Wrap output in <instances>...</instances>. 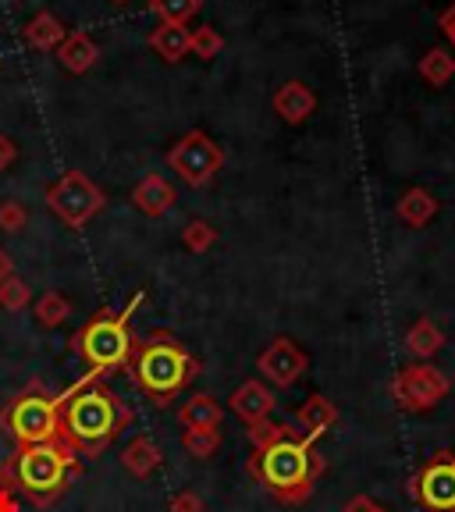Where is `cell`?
I'll return each instance as SVG.
<instances>
[{"instance_id": "cell-1", "label": "cell", "mask_w": 455, "mask_h": 512, "mask_svg": "<svg viewBox=\"0 0 455 512\" xmlns=\"http://www.w3.org/2000/svg\"><path fill=\"white\" fill-rule=\"evenodd\" d=\"M96 377L100 374L89 370L86 381H79L72 392L57 399L61 402V438L89 459L100 456L132 420V409L121 406L118 395L107 392L104 384H93Z\"/></svg>"}, {"instance_id": "cell-2", "label": "cell", "mask_w": 455, "mask_h": 512, "mask_svg": "<svg viewBox=\"0 0 455 512\" xmlns=\"http://www.w3.org/2000/svg\"><path fill=\"white\" fill-rule=\"evenodd\" d=\"M310 438H285L278 445L264 448L249 459V473H253L278 502L299 505L310 498L313 480L324 470V459L310 452Z\"/></svg>"}, {"instance_id": "cell-3", "label": "cell", "mask_w": 455, "mask_h": 512, "mask_svg": "<svg viewBox=\"0 0 455 512\" xmlns=\"http://www.w3.org/2000/svg\"><path fill=\"white\" fill-rule=\"evenodd\" d=\"M15 488L32 505H50L64 495L68 480L79 473V452L64 438H54L47 445H25L15 456Z\"/></svg>"}, {"instance_id": "cell-4", "label": "cell", "mask_w": 455, "mask_h": 512, "mask_svg": "<svg viewBox=\"0 0 455 512\" xmlns=\"http://www.w3.org/2000/svg\"><path fill=\"white\" fill-rule=\"evenodd\" d=\"M132 374H136V384L157 402V406H168L171 395H178L192 377L200 374V360L189 356L171 335L157 331V335H150V342L136 352Z\"/></svg>"}, {"instance_id": "cell-5", "label": "cell", "mask_w": 455, "mask_h": 512, "mask_svg": "<svg viewBox=\"0 0 455 512\" xmlns=\"http://www.w3.org/2000/svg\"><path fill=\"white\" fill-rule=\"evenodd\" d=\"M143 299H146L143 292H136V296L128 299L125 310H118V313L100 310L86 328H79V335H75V352H79L96 374L118 370L132 360L136 342H132V335H128V317L136 313V306L143 303Z\"/></svg>"}, {"instance_id": "cell-6", "label": "cell", "mask_w": 455, "mask_h": 512, "mask_svg": "<svg viewBox=\"0 0 455 512\" xmlns=\"http://www.w3.org/2000/svg\"><path fill=\"white\" fill-rule=\"evenodd\" d=\"M47 207L54 210L57 221H64L72 232H82V228L107 207V196L89 175H82V171H64L47 189Z\"/></svg>"}, {"instance_id": "cell-7", "label": "cell", "mask_w": 455, "mask_h": 512, "mask_svg": "<svg viewBox=\"0 0 455 512\" xmlns=\"http://www.w3.org/2000/svg\"><path fill=\"white\" fill-rule=\"evenodd\" d=\"M4 424L15 434L18 445H47L61 438V402L47 395H18L11 409L4 413Z\"/></svg>"}, {"instance_id": "cell-8", "label": "cell", "mask_w": 455, "mask_h": 512, "mask_svg": "<svg viewBox=\"0 0 455 512\" xmlns=\"http://www.w3.org/2000/svg\"><path fill=\"white\" fill-rule=\"evenodd\" d=\"M168 164L185 185H196V189H200V185L214 182V175L224 164V153L207 132L192 128V132H185V136L168 150Z\"/></svg>"}, {"instance_id": "cell-9", "label": "cell", "mask_w": 455, "mask_h": 512, "mask_svg": "<svg viewBox=\"0 0 455 512\" xmlns=\"http://www.w3.org/2000/svg\"><path fill=\"white\" fill-rule=\"evenodd\" d=\"M256 370L274 384V388H292L299 377L306 374V352L299 349L292 338H274L264 352H260V360H256Z\"/></svg>"}, {"instance_id": "cell-10", "label": "cell", "mask_w": 455, "mask_h": 512, "mask_svg": "<svg viewBox=\"0 0 455 512\" xmlns=\"http://www.w3.org/2000/svg\"><path fill=\"white\" fill-rule=\"evenodd\" d=\"M448 381L434 367H409L395 377V399L406 409H431L438 399H445Z\"/></svg>"}, {"instance_id": "cell-11", "label": "cell", "mask_w": 455, "mask_h": 512, "mask_svg": "<svg viewBox=\"0 0 455 512\" xmlns=\"http://www.w3.org/2000/svg\"><path fill=\"white\" fill-rule=\"evenodd\" d=\"M416 495L431 512H455V456L434 459L416 480Z\"/></svg>"}, {"instance_id": "cell-12", "label": "cell", "mask_w": 455, "mask_h": 512, "mask_svg": "<svg viewBox=\"0 0 455 512\" xmlns=\"http://www.w3.org/2000/svg\"><path fill=\"white\" fill-rule=\"evenodd\" d=\"M313 111H317V93H313L306 82L288 79L285 86L274 89V114H278L285 125H303Z\"/></svg>"}, {"instance_id": "cell-13", "label": "cell", "mask_w": 455, "mask_h": 512, "mask_svg": "<svg viewBox=\"0 0 455 512\" xmlns=\"http://www.w3.org/2000/svg\"><path fill=\"white\" fill-rule=\"evenodd\" d=\"M274 406H278V399H274V392L267 388L264 381H242L239 388H235L232 395V409L246 420V424H256V420H267V416L274 413Z\"/></svg>"}, {"instance_id": "cell-14", "label": "cell", "mask_w": 455, "mask_h": 512, "mask_svg": "<svg viewBox=\"0 0 455 512\" xmlns=\"http://www.w3.org/2000/svg\"><path fill=\"white\" fill-rule=\"evenodd\" d=\"M175 200H178V192L171 189L168 178H160V175H146L143 182L132 189V203H136L146 217H164L175 207Z\"/></svg>"}, {"instance_id": "cell-15", "label": "cell", "mask_w": 455, "mask_h": 512, "mask_svg": "<svg viewBox=\"0 0 455 512\" xmlns=\"http://www.w3.org/2000/svg\"><path fill=\"white\" fill-rule=\"evenodd\" d=\"M57 61L68 68L72 75H86L96 61H100V47L89 32H68L64 43L57 47Z\"/></svg>"}, {"instance_id": "cell-16", "label": "cell", "mask_w": 455, "mask_h": 512, "mask_svg": "<svg viewBox=\"0 0 455 512\" xmlns=\"http://www.w3.org/2000/svg\"><path fill=\"white\" fill-rule=\"evenodd\" d=\"M160 459H164V452H160V445L150 438V434H136V438L121 448V466L139 480L150 477V473H157Z\"/></svg>"}, {"instance_id": "cell-17", "label": "cell", "mask_w": 455, "mask_h": 512, "mask_svg": "<svg viewBox=\"0 0 455 512\" xmlns=\"http://www.w3.org/2000/svg\"><path fill=\"white\" fill-rule=\"evenodd\" d=\"M150 50L160 57V61L178 64L189 57V25H171V22H160L157 29L150 32Z\"/></svg>"}, {"instance_id": "cell-18", "label": "cell", "mask_w": 455, "mask_h": 512, "mask_svg": "<svg viewBox=\"0 0 455 512\" xmlns=\"http://www.w3.org/2000/svg\"><path fill=\"white\" fill-rule=\"evenodd\" d=\"M22 36L32 50H57L64 43V36H68V29H64L61 18H57L54 11H40V15L29 18Z\"/></svg>"}, {"instance_id": "cell-19", "label": "cell", "mask_w": 455, "mask_h": 512, "mask_svg": "<svg viewBox=\"0 0 455 512\" xmlns=\"http://www.w3.org/2000/svg\"><path fill=\"white\" fill-rule=\"evenodd\" d=\"M335 420H338V409L331 406L324 395H310V399L296 409V424L303 427V438H310V441L320 438Z\"/></svg>"}, {"instance_id": "cell-20", "label": "cell", "mask_w": 455, "mask_h": 512, "mask_svg": "<svg viewBox=\"0 0 455 512\" xmlns=\"http://www.w3.org/2000/svg\"><path fill=\"white\" fill-rule=\"evenodd\" d=\"M416 72H420V79H424L427 86H434V89L448 86V82L455 79V54L445 47H431L424 57H420Z\"/></svg>"}, {"instance_id": "cell-21", "label": "cell", "mask_w": 455, "mask_h": 512, "mask_svg": "<svg viewBox=\"0 0 455 512\" xmlns=\"http://www.w3.org/2000/svg\"><path fill=\"white\" fill-rule=\"evenodd\" d=\"M395 214H399V221L409 224V228H424V224L438 214V200H434L427 189H409L399 200V207H395Z\"/></svg>"}, {"instance_id": "cell-22", "label": "cell", "mask_w": 455, "mask_h": 512, "mask_svg": "<svg viewBox=\"0 0 455 512\" xmlns=\"http://www.w3.org/2000/svg\"><path fill=\"white\" fill-rule=\"evenodd\" d=\"M224 409L217 406L214 395H192L182 409H178V424L182 427H217Z\"/></svg>"}, {"instance_id": "cell-23", "label": "cell", "mask_w": 455, "mask_h": 512, "mask_svg": "<svg viewBox=\"0 0 455 512\" xmlns=\"http://www.w3.org/2000/svg\"><path fill=\"white\" fill-rule=\"evenodd\" d=\"M182 445L192 459H210V456H217V448H221V431H217V427H185Z\"/></svg>"}, {"instance_id": "cell-24", "label": "cell", "mask_w": 455, "mask_h": 512, "mask_svg": "<svg viewBox=\"0 0 455 512\" xmlns=\"http://www.w3.org/2000/svg\"><path fill=\"white\" fill-rule=\"evenodd\" d=\"M441 342H445V335L434 328L431 320H416L413 328H409V335H406L409 352H413V356H424V360L441 349Z\"/></svg>"}, {"instance_id": "cell-25", "label": "cell", "mask_w": 455, "mask_h": 512, "mask_svg": "<svg viewBox=\"0 0 455 512\" xmlns=\"http://www.w3.org/2000/svg\"><path fill=\"white\" fill-rule=\"evenodd\" d=\"M32 313H36V320H40L43 328H57V324H64V320H68L72 303H68L61 292H43V296L36 299V306H32Z\"/></svg>"}, {"instance_id": "cell-26", "label": "cell", "mask_w": 455, "mask_h": 512, "mask_svg": "<svg viewBox=\"0 0 455 512\" xmlns=\"http://www.w3.org/2000/svg\"><path fill=\"white\" fill-rule=\"evenodd\" d=\"M246 438H249V445H253L256 452H264V448L278 445V441H285V438H296V434H292V427L274 424L271 416H267V420H256V424L246 427Z\"/></svg>"}, {"instance_id": "cell-27", "label": "cell", "mask_w": 455, "mask_h": 512, "mask_svg": "<svg viewBox=\"0 0 455 512\" xmlns=\"http://www.w3.org/2000/svg\"><path fill=\"white\" fill-rule=\"evenodd\" d=\"M203 0H150V11L160 18V22L171 25H185L196 11H200Z\"/></svg>"}, {"instance_id": "cell-28", "label": "cell", "mask_w": 455, "mask_h": 512, "mask_svg": "<svg viewBox=\"0 0 455 512\" xmlns=\"http://www.w3.org/2000/svg\"><path fill=\"white\" fill-rule=\"evenodd\" d=\"M224 50L221 32L214 25H200V29H189V54H196L200 61H214Z\"/></svg>"}, {"instance_id": "cell-29", "label": "cell", "mask_w": 455, "mask_h": 512, "mask_svg": "<svg viewBox=\"0 0 455 512\" xmlns=\"http://www.w3.org/2000/svg\"><path fill=\"white\" fill-rule=\"evenodd\" d=\"M29 303H32V292L18 274H11L8 281H0V310L22 313V310H29Z\"/></svg>"}, {"instance_id": "cell-30", "label": "cell", "mask_w": 455, "mask_h": 512, "mask_svg": "<svg viewBox=\"0 0 455 512\" xmlns=\"http://www.w3.org/2000/svg\"><path fill=\"white\" fill-rule=\"evenodd\" d=\"M217 242V228L207 221H192L185 224V232H182V246L189 249V253H207L210 246Z\"/></svg>"}, {"instance_id": "cell-31", "label": "cell", "mask_w": 455, "mask_h": 512, "mask_svg": "<svg viewBox=\"0 0 455 512\" xmlns=\"http://www.w3.org/2000/svg\"><path fill=\"white\" fill-rule=\"evenodd\" d=\"M25 224H29V210L22 207L18 200H8V203H0V232H22Z\"/></svg>"}, {"instance_id": "cell-32", "label": "cell", "mask_w": 455, "mask_h": 512, "mask_svg": "<svg viewBox=\"0 0 455 512\" xmlns=\"http://www.w3.org/2000/svg\"><path fill=\"white\" fill-rule=\"evenodd\" d=\"M203 498L196 491H178V495L168 498V512H203Z\"/></svg>"}, {"instance_id": "cell-33", "label": "cell", "mask_w": 455, "mask_h": 512, "mask_svg": "<svg viewBox=\"0 0 455 512\" xmlns=\"http://www.w3.org/2000/svg\"><path fill=\"white\" fill-rule=\"evenodd\" d=\"M18 160V143L11 136H0V171H8Z\"/></svg>"}, {"instance_id": "cell-34", "label": "cell", "mask_w": 455, "mask_h": 512, "mask_svg": "<svg viewBox=\"0 0 455 512\" xmlns=\"http://www.w3.org/2000/svg\"><path fill=\"white\" fill-rule=\"evenodd\" d=\"M438 29L445 32V40L455 47V0H452V4H448L445 11H441V15H438Z\"/></svg>"}, {"instance_id": "cell-35", "label": "cell", "mask_w": 455, "mask_h": 512, "mask_svg": "<svg viewBox=\"0 0 455 512\" xmlns=\"http://www.w3.org/2000/svg\"><path fill=\"white\" fill-rule=\"evenodd\" d=\"M345 512H384V509L377 502H370L367 495H356L349 505H345Z\"/></svg>"}, {"instance_id": "cell-36", "label": "cell", "mask_w": 455, "mask_h": 512, "mask_svg": "<svg viewBox=\"0 0 455 512\" xmlns=\"http://www.w3.org/2000/svg\"><path fill=\"white\" fill-rule=\"evenodd\" d=\"M0 512H22V505H18V498L11 491H0Z\"/></svg>"}, {"instance_id": "cell-37", "label": "cell", "mask_w": 455, "mask_h": 512, "mask_svg": "<svg viewBox=\"0 0 455 512\" xmlns=\"http://www.w3.org/2000/svg\"><path fill=\"white\" fill-rule=\"evenodd\" d=\"M11 274H15V260H11V256L0 249V281H8Z\"/></svg>"}, {"instance_id": "cell-38", "label": "cell", "mask_w": 455, "mask_h": 512, "mask_svg": "<svg viewBox=\"0 0 455 512\" xmlns=\"http://www.w3.org/2000/svg\"><path fill=\"white\" fill-rule=\"evenodd\" d=\"M111 4H128V0H111Z\"/></svg>"}]
</instances>
